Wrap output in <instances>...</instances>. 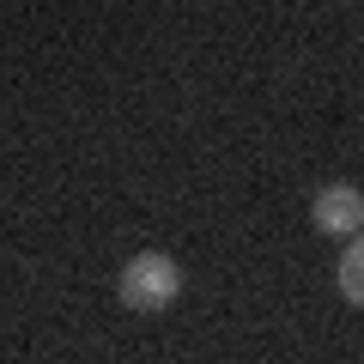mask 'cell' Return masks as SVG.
<instances>
[{
  "label": "cell",
  "mask_w": 364,
  "mask_h": 364,
  "mask_svg": "<svg viewBox=\"0 0 364 364\" xmlns=\"http://www.w3.org/2000/svg\"><path fill=\"white\" fill-rule=\"evenodd\" d=\"M176 291H182V267L170 255H134L122 273V304H134V310H164Z\"/></svg>",
  "instance_id": "1"
},
{
  "label": "cell",
  "mask_w": 364,
  "mask_h": 364,
  "mask_svg": "<svg viewBox=\"0 0 364 364\" xmlns=\"http://www.w3.org/2000/svg\"><path fill=\"white\" fill-rule=\"evenodd\" d=\"M316 231H328V237H352L364 225V195L358 188H346V182H328L322 195H316Z\"/></svg>",
  "instance_id": "2"
},
{
  "label": "cell",
  "mask_w": 364,
  "mask_h": 364,
  "mask_svg": "<svg viewBox=\"0 0 364 364\" xmlns=\"http://www.w3.org/2000/svg\"><path fill=\"white\" fill-rule=\"evenodd\" d=\"M340 298L364 310V237H352V249L340 255Z\"/></svg>",
  "instance_id": "3"
}]
</instances>
